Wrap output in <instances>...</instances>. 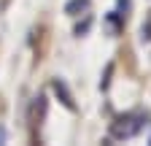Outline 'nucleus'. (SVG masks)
Wrapping results in <instances>:
<instances>
[{
  "label": "nucleus",
  "mask_w": 151,
  "mask_h": 146,
  "mask_svg": "<svg viewBox=\"0 0 151 146\" xmlns=\"http://www.w3.org/2000/svg\"><path fill=\"white\" fill-rule=\"evenodd\" d=\"M143 124H146V114H138V111L124 114L111 124V135L113 138H132L143 130Z\"/></svg>",
  "instance_id": "1"
},
{
  "label": "nucleus",
  "mask_w": 151,
  "mask_h": 146,
  "mask_svg": "<svg viewBox=\"0 0 151 146\" xmlns=\"http://www.w3.org/2000/svg\"><path fill=\"white\" fill-rule=\"evenodd\" d=\"M54 92H57V98L62 100V106H65V108H70V111H76L73 95H70V89H68V84H65L62 79H54Z\"/></svg>",
  "instance_id": "2"
},
{
  "label": "nucleus",
  "mask_w": 151,
  "mask_h": 146,
  "mask_svg": "<svg viewBox=\"0 0 151 146\" xmlns=\"http://www.w3.org/2000/svg\"><path fill=\"white\" fill-rule=\"evenodd\" d=\"M84 11H89V0H68L65 3V14H70V16H78Z\"/></svg>",
  "instance_id": "3"
},
{
  "label": "nucleus",
  "mask_w": 151,
  "mask_h": 146,
  "mask_svg": "<svg viewBox=\"0 0 151 146\" xmlns=\"http://www.w3.org/2000/svg\"><path fill=\"white\" fill-rule=\"evenodd\" d=\"M43 114H46V98H43V95H38V98H35V103H32V119L41 122V119H43Z\"/></svg>",
  "instance_id": "4"
},
{
  "label": "nucleus",
  "mask_w": 151,
  "mask_h": 146,
  "mask_svg": "<svg viewBox=\"0 0 151 146\" xmlns=\"http://www.w3.org/2000/svg\"><path fill=\"white\" fill-rule=\"evenodd\" d=\"M119 27H122L119 14H108V30H111V35H116V33H119Z\"/></svg>",
  "instance_id": "5"
},
{
  "label": "nucleus",
  "mask_w": 151,
  "mask_h": 146,
  "mask_svg": "<svg viewBox=\"0 0 151 146\" xmlns=\"http://www.w3.org/2000/svg\"><path fill=\"white\" fill-rule=\"evenodd\" d=\"M143 41H151V19L143 25Z\"/></svg>",
  "instance_id": "6"
},
{
  "label": "nucleus",
  "mask_w": 151,
  "mask_h": 146,
  "mask_svg": "<svg viewBox=\"0 0 151 146\" xmlns=\"http://www.w3.org/2000/svg\"><path fill=\"white\" fill-rule=\"evenodd\" d=\"M89 30V19L84 22V25H78V27H76V35H81V33H86Z\"/></svg>",
  "instance_id": "7"
},
{
  "label": "nucleus",
  "mask_w": 151,
  "mask_h": 146,
  "mask_svg": "<svg viewBox=\"0 0 151 146\" xmlns=\"http://www.w3.org/2000/svg\"><path fill=\"white\" fill-rule=\"evenodd\" d=\"M3 141H6V133H3V130H0V143H3Z\"/></svg>",
  "instance_id": "8"
}]
</instances>
